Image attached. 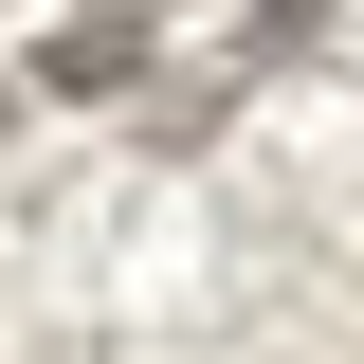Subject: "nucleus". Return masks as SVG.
<instances>
[{
    "instance_id": "nucleus-2",
    "label": "nucleus",
    "mask_w": 364,
    "mask_h": 364,
    "mask_svg": "<svg viewBox=\"0 0 364 364\" xmlns=\"http://www.w3.org/2000/svg\"><path fill=\"white\" fill-rule=\"evenodd\" d=\"M328 18H346V0H255V18H237V55H255V73H291V55H310Z\"/></svg>"
},
{
    "instance_id": "nucleus-1",
    "label": "nucleus",
    "mask_w": 364,
    "mask_h": 364,
    "mask_svg": "<svg viewBox=\"0 0 364 364\" xmlns=\"http://www.w3.org/2000/svg\"><path fill=\"white\" fill-rule=\"evenodd\" d=\"M128 73H146V18H128V0H109V18H55V37H37V91H73V109H109Z\"/></svg>"
}]
</instances>
